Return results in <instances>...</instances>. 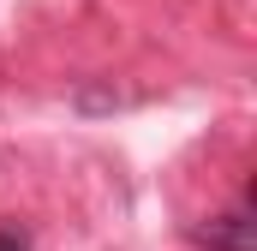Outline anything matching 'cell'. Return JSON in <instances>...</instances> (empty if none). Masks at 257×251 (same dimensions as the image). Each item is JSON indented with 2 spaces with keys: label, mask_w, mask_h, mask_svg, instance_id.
Listing matches in <instances>:
<instances>
[{
  "label": "cell",
  "mask_w": 257,
  "mask_h": 251,
  "mask_svg": "<svg viewBox=\"0 0 257 251\" xmlns=\"http://www.w3.org/2000/svg\"><path fill=\"white\" fill-rule=\"evenodd\" d=\"M186 239L197 251H257V221H251V186L239 191V203L227 215H209V221H192Z\"/></svg>",
  "instance_id": "1"
},
{
  "label": "cell",
  "mask_w": 257,
  "mask_h": 251,
  "mask_svg": "<svg viewBox=\"0 0 257 251\" xmlns=\"http://www.w3.org/2000/svg\"><path fill=\"white\" fill-rule=\"evenodd\" d=\"M138 96H126V90H114L108 78H84L78 90H72V108L84 114V120H96V114H114V108H132Z\"/></svg>",
  "instance_id": "2"
},
{
  "label": "cell",
  "mask_w": 257,
  "mask_h": 251,
  "mask_svg": "<svg viewBox=\"0 0 257 251\" xmlns=\"http://www.w3.org/2000/svg\"><path fill=\"white\" fill-rule=\"evenodd\" d=\"M0 251H36V233L24 221H0Z\"/></svg>",
  "instance_id": "3"
}]
</instances>
